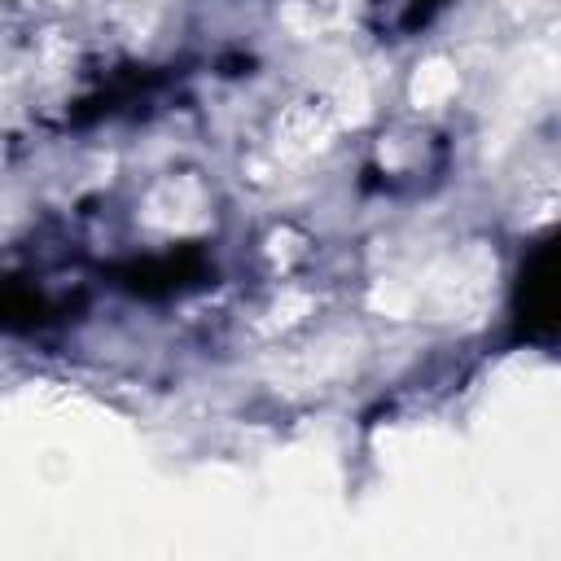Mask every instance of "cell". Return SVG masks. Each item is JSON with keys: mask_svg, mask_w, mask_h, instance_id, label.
Masks as SVG:
<instances>
[{"mask_svg": "<svg viewBox=\"0 0 561 561\" xmlns=\"http://www.w3.org/2000/svg\"><path fill=\"white\" fill-rule=\"evenodd\" d=\"M456 88V75L448 71V66H426V71L417 75V101H426V106H434L439 97H448Z\"/></svg>", "mask_w": 561, "mask_h": 561, "instance_id": "cell-1", "label": "cell"}]
</instances>
